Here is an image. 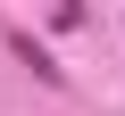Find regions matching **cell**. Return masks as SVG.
Instances as JSON below:
<instances>
[{
	"label": "cell",
	"mask_w": 125,
	"mask_h": 116,
	"mask_svg": "<svg viewBox=\"0 0 125 116\" xmlns=\"http://www.w3.org/2000/svg\"><path fill=\"white\" fill-rule=\"evenodd\" d=\"M9 50H17V58H25V66H33V75H42V83H50V91H58V83H67V66H58V58H50V50H42V41H33V33H25V25H9Z\"/></svg>",
	"instance_id": "cell-1"
}]
</instances>
